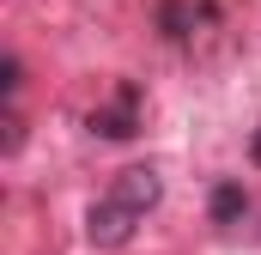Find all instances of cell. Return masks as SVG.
<instances>
[{
    "label": "cell",
    "instance_id": "obj_1",
    "mask_svg": "<svg viewBox=\"0 0 261 255\" xmlns=\"http://www.w3.org/2000/svg\"><path fill=\"white\" fill-rule=\"evenodd\" d=\"M158 194H164V183H158V170H152V164L122 170V176L110 183L103 200H91V213H85V237H91L97 249H122L134 231H140V219L158 207Z\"/></svg>",
    "mask_w": 261,
    "mask_h": 255
},
{
    "label": "cell",
    "instance_id": "obj_2",
    "mask_svg": "<svg viewBox=\"0 0 261 255\" xmlns=\"http://www.w3.org/2000/svg\"><path fill=\"white\" fill-rule=\"evenodd\" d=\"M85 128L97 134V140H134L140 134V85H116V97L110 104H97Z\"/></svg>",
    "mask_w": 261,
    "mask_h": 255
},
{
    "label": "cell",
    "instance_id": "obj_3",
    "mask_svg": "<svg viewBox=\"0 0 261 255\" xmlns=\"http://www.w3.org/2000/svg\"><path fill=\"white\" fill-rule=\"evenodd\" d=\"M213 18H219L213 0H158V37L164 43H195Z\"/></svg>",
    "mask_w": 261,
    "mask_h": 255
},
{
    "label": "cell",
    "instance_id": "obj_4",
    "mask_svg": "<svg viewBox=\"0 0 261 255\" xmlns=\"http://www.w3.org/2000/svg\"><path fill=\"white\" fill-rule=\"evenodd\" d=\"M206 213H213V225H237V219L249 213V194H243V183H219V189L206 194Z\"/></svg>",
    "mask_w": 261,
    "mask_h": 255
},
{
    "label": "cell",
    "instance_id": "obj_5",
    "mask_svg": "<svg viewBox=\"0 0 261 255\" xmlns=\"http://www.w3.org/2000/svg\"><path fill=\"white\" fill-rule=\"evenodd\" d=\"M18 85H24V61L6 55V97H18Z\"/></svg>",
    "mask_w": 261,
    "mask_h": 255
},
{
    "label": "cell",
    "instance_id": "obj_6",
    "mask_svg": "<svg viewBox=\"0 0 261 255\" xmlns=\"http://www.w3.org/2000/svg\"><path fill=\"white\" fill-rule=\"evenodd\" d=\"M249 158H255V170H261V128L249 134Z\"/></svg>",
    "mask_w": 261,
    "mask_h": 255
}]
</instances>
